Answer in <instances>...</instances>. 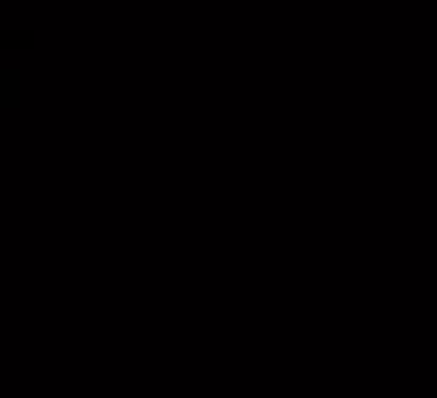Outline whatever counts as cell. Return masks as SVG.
I'll use <instances>...</instances> for the list:
<instances>
[{"label":"cell","mask_w":437,"mask_h":398,"mask_svg":"<svg viewBox=\"0 0 437 398\" xmlns=\"http://www.w3.org/2000/svg\"><path fill=\"white\" fill-rule=\"evenodd\" d=\"M29 45H35L29 30H0V49H29Z\"/></svg>","instance_id":"cell-1"}]
</instances>
